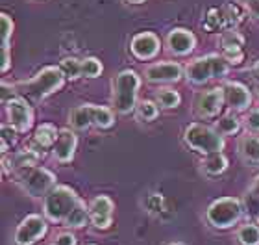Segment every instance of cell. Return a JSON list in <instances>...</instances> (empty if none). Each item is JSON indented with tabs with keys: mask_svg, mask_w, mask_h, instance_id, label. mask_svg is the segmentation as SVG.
<instances>
[{
	"mask_svg": "<svg viewBox=\"0 0 259 245\" xmlns=\"http://www.w3.org/2000/svg\"><path fill=\"white\" fill-rule=\"evenodd\" d=\"M113 201L109 199L108 195H98L95 197L89 204V216H91V221L97 229L104 230L108 229L111 221H113Z\"/></svg>",
	"mask_w": 259,
	"mask_h": 245,
	"instance_id": "cell-11",
	"label": "cell"
},
{
	"mask_svg": "<svg viewBox=\"0 0 259 245\" xmlns=\"http://www.w3.org/2000/svg\"><path fill=\"white\" fill-rule=\"evenodd\" d=\"M228 167V160L222 153L207 154V158L204 160V169L207 174H221L224 173Z\"/></svg>",
	"mask_w": 259,
	"mask_h": 245,
	"instance_id": "cell-25",
	"label": "cell"
},
{
	"mask_svg": "<svg viewBox=\"0 0 259 245\" xmlns=\"http://www.w3.org/2000/svg\"><path fill=\"white\" fill-rule=\"evenodd\" d=\"M182 65L176 61H161L146 67L145 78L148 82H178L182 78Z\"/></svg>",
	"mask_w": 259,
	"mask_h": 245,
	"instance_id": "cell-13",
	"label": "cell"
},
{
	"mask_svg": "<svg viewBox=\"0 0 259 245\" xmlns=\"http://www.w3.org/2000/svg\"><path fill=\"white\" fill-rule=\"evenodd\" d=\"M76 145H78L76 134L72 130H69V128H65V130L60 132V136L56 139L54 147H52V154L60 163H67L74 158Z\"/></svg>",
	"mask_w": 259,
	"mask_h": 245,
	"instance_id": "cell-15",
	"label": "cell"
},
{
	"mask_svg": "<svg viewBox=\"0 0 259 245\" xmlns=\"http://www.w3.org/2000/svg\"><path fill=\"white\" fill-rule=\"evenodd\" d=\"M15 177L17 182L22 186V190L32 197L47 195L56 186L54 173L45 167H37V165L19 169V171H15Z\"/></svg>",
	"mask_w": 259,
	"mask_h": 245,
	"instance_id": "cell-6",
	"label": "cell"
},
{
	"mask_svg": "<svg viewBox=\"0 0 259 245\" xmlns=\"http://www.w3.org/2000/svg\"><path fill=\"white\" fill-rule=\"evenodd\" d=\"M241 2H243V6L248 10L250 15L259 21V0H241Z\"/></svg>",
	"mask_w": 259,
	"mask_h": 245,
	"instance_id": "cell-35",
	"label": "cell"
},
{
	"mask_svg": "<svg viewBox=\"0 0 259 245\" xmlns=\"http://www.w3.org/2000/svg\"><path fill=\"white\" fill-rule=\"evenodd\" d=\"M222 52H230V50H243V36L239 32H228L222 36Z\"/></svg>",
	"mask_w": 259,
	"mask_h": 245,
	"instance_id": "cell-30",
	"label": "cell"
},
{
	"mask_svg": "<svg viewBox=\"0 0 259 245\" xmlns=\"http://www.w3.org/2000/svg\"><path fill=\"white\" fill-rule=\"evenodd\" d=\"M244 210L250 218H259V193L254 190L246 191L244 195Z\"/></svg>",
	"mask_w": 259,
	"mask_h": 245,
	"instance_id": "cell-31",
	"label": "cell"
},
{
	"mask_svg": "<svg viewBox=\"0 0 259 245\" xmlns=\"http://www.w3.org/2000/svg\"><path fill=\"white\" fill-rule=\"evenodd\" d=\"M241 216H243V206L233 197L217 199L215 202H211L205 212L207 223L215 229H230L241 219Z\"/></svg>",
	"mask_w": 259,
	"mask_h": 245,
	"instance_id": "cell-7",
	"label": "cell"
},
{
	"mask_svg": "<svg viewBox=\"0 0 259 245\" xmlns=\"http://www.w3.org/2000/svg\"><path fill=\"white\" fill-rule=\"evenodd\" d=\"M239 154L243 156L244 162L259 163V137L257 136H243L239 139Z\"/></svg>",
	"mask_w": 259,
	"mask_h": 245,
	"instance_id": "cell-19",
	"label": "cell"
},
{
	"mask_svg": "<svg viewBox=\"0 0 259 245\" xmlns=\"http://www.w3.org/2000/svg\"><path fill=\"white\" fill-rule=\"evenodd\" d=\"M137 112H139V117L145 121H152L157 117V106L150 100H143V102L137 106Z\"/></svg>",
	"mask_w": 259,
	"mask_h": 245,
	"instance_id": "cell-32",
	"label": "cell"
},
{
	"mask_svg": "<svg viewBox=\"0 0 259 245\" xmlns=\"http://www.w3.org/2000/svg\"><path fill=\"white\" fill-rule=\"evenodd\" d=\"M250 75H252V78H254L255 82H259V60L255 61L254 65H252V69H250Z\"/></svg>",
	"mask_w": 259,
	"mask_h": 245,
	"instance_id": "cell-37",
	"label": "cell"
},
{
	"mask_svg": "<svg viewBox=\"0 0 259 245\" xmlns=\"http://www.w3.org/2000/svg\"><path fill=\"white\" fill-rule=\"evenodd\" d=\"M54 245H76V238H74V234H70V232H61V234L56 238Z\"/></svg>",
	"mask_w": 259,
	"mask_h": 245,
	"instance_id": "cell-36",
	"label": "cell"
},
{
	"mask_svg": "<svg viewBox=\"0 0 259 245\" xmlns=\"http://www.w3.org/2000/svg\"><path fill=\"white\" fill-rule=\"evenodd\" d=\"M58 136H60V132L56 130V126L50 125V123H45V125L39 126L37 130H35V134H33V145L37 149H41V151L50 149V147H54Z\"/></svg>",
	"mask_w": 259,
	"mask_h": 245,
	"instance_id": "cell-18",
	"label": "cell"
},
{
	"mask_svg": "<svg viewBox=\"0 0 259 245\" xmlns=\"http://www.w3.org/2000/svg\"><path fill=\"white\" fill-rule=\"evenodd\" d=\"M237 240L241 245H259V227L246 223L237 230Z\"/></svg>",
	"mask_w": 259,
	"mask_h": 245,
	"instance_id": "cell-26",
	"label": "cell"
},
{
	"mask_svg": "<svg viewBox=\"0 0 259 245\" xmlns=\"http://www.w3.org/2000/svg\"><path fill=\"white\" fill-rule=\"evenodd\" d=\"M184 139L193 151L200 154L222 153V149H224V137L221 132L213 130L211 126H205L202 123H193L187 126Z\"/></svg>",
	"mask_w": 259,
	"mask_h": 245,
	"instance_id": "cell-3",
	"label": "cell"
},
{
	"mask_svg": "<svg viewBox=\"0 0 259 245\" xmlns=\"http://www.w3.org/2000/svg\"><path fill=\"white\" fill-rule=\"evenodd\" d=\"M91 123L93 126H98V128H109L115 123V115L106 106H95V104H91Z\"/></svg>",
	"mask_w": 259,
	"mask_h": 245,
	"instance_id": "cell-22",
	"label": "cell"
},
{
	"mask_svg": "<svg viewBox=\"0 0 259 245\" xmlns=\"http://www.w3.org/2000/svg\"><path fill=\"white\" fill-rule=\"evenodd\" d=\"M39 160V153L37 151H19L11 156L10 160H4L6 169L11 167L13 171H19L22 167H30V165H35Z\"/></svg>",
	"mask_w": 259,
	"mask_h": 245,
	"instance_id": "cell-20",
	"label": "cell"
},
{
	"mask_svg": "<svg viewBox=\"0 0 259 245\" xmlns=\"http://www.w3.org/2000/svg\"><path fill=\"white\" fill-rule=\"evenodd\" d=\"M156 100L161 108L172 110V108H176V106H180L182 97H180L178 91H174L170 87H163V89H159V91L156 93Z\"/></svg>",
	"mask_w": 259,
	"mask_h": 245,
	"instance_id": "cell-24",
	"label": "cell"
},
{
	"mask_svg": "<svg viewBox=\"0 0 259 245\" xmlns=\"http://www.w3.org/2000/svg\"><path fill=\"white\" fill-rule=\"evenodd\" d=\"M60 67H61V71H63L65 78H69V80H78V78L81 77V60L65 58Z\"/></svg>",
	"mask_w": 259,
	"mask_h": 245,
	"instance_id": "cell-27",
	"label": "cell"
},
{
	"mask_svg": "<svg viewBox=\"0 0 259 245\" xmlns=\"http://www.w3.org/2000/svg\"><path fill=\"white\" fill-rule=\"evenodd\" d=\"M139 86V75L130 69L119 73V77L113 80V106L119 114H130L135 110Z\"/></svg>",
	"mask_w": 259,
	"mask_h": 245,
	"instance_id": "cell-2",
	"label": "cell"
},
{
	"mask_svg": "<svg viewBox=\"0 0 259 245\" xmlns=\"http://www.w3.org/2000/svg\"><path fill=\"white\" fill-rule=\"evenodd\" d=\"M0 26H2V52H0V71L6 73L10 67V38L13 33V21L10 15H0Z\"/></svg>",
	"mask_w": 259,
	"mask_h": 245,
	"instance_id": "cell-17",
	"label": "cell"
},
{
	"mask_svg": "<svg viewBox=\"0 0 259 245\" xmlns=\"http://www.w3.org/2000/svg\"><path fill=\"white\" fill-rule=\"evenodd\" d=\"M45 234H47V221L37 214H32V216H26L17 227L13 240L17 245H33Z\"/></svg>",
	"mask_w": 259,
	"mask_h": 245,
	"instance_id": "cell-8",
	"label": "cell"
},
{
	"mask_svg": "<svg viewBox=\"0 0 259 245\" xmlns=\"http://www.w3.org/2000/svg\"><path fill=\"white\" fill-rule=\"evenodd\" d=\"M70 125L78 128V130H85L89 126H93L91 123V104H80L76 106L69 115Z\"/></svg>",
	"mask_w": 259,
	"mask_h": 245,
	"instance_id": "cell-21",
	"label": "cell"
},
{
	"mask_svg": "<svg viewBox=\"0 0 259 245\" xmlns=\"http://www.w3.org/2000/svg\"><path fill=\"white\" fill-rule=\"evenodd\" d=\"M63 78L61 67H45L33 78L17 84V95L28 102H41L63 86Z\"/></svg>",
	"mask_w": 259,
	"mask_h": 245,
	"instance_id": "cell-1",
	"label": "cell"
},
{
	"mask_svg": "<svg viewBox=\"0 0 259 245\" xmlns=\"http://www.w3.org/2000/svg\"><path fill=\"white\" fill-rule=\"evenodd\" d=\"M102 71L104 67L97 58H85V60H81V77L97 78L102 75Z\"/></svg>",
	"mask_w": 259,
	"mask_h": 245,
	"instance_id": "cell-29",
	"label": "cell"
},
{
	"mask_svg": "<svg viewBox=\"0 0 259 245\" xmlns=\"http://www.w3.org/2000/svg\"><path fill=\"white\" fill-rule=\"evenodd\" d=\"M226 73H228L226 58L219 54H209L191 61L189 65H187V69H185V77H187L189 82H193V84H204V82H209L211 78L226 77Z\"/></svg>",
	"mask_w": 259,
	"mask_h": 245,
	"instance_id": "cell-5",
	"label": "cell"
},
{
	"mask_svg": "<svg viewBox=\"0 0 259 245\" xmlns=\"http://www.w3.org/2000/svg\"><path fill=\"white\" fill-rule=\"evenodd\" d=\"M168 49L172 50L174 54L178 56H185L193 52L194 45H196V38L193 36V32L189 30H184V28H176L172 32L168 33L167 38Z\"/></svg>",
	"mask_w": 259,
	"mask_h": 245,
	"instance_id": "cell-16",
	"label": "cell"
},
{
	"mask_svg": "<svg viewBox=\"0 0 259 245\" xmlns=\"http://www.w3.org/2000/svg\"><path fill=\"white\" fill-rule=\"evenodd\" d=\"M168 245H184V243H168Z\"/></svg>",
	"mask_w": 259,
	"mask_h": 245,
	"instance_id": "cell-39",
	"label": "cell"
},
{
	"mask_svg": "<svg viewBox=\"0 0 259 245\" xmlns=\"http://www.w3.org/2000/svg\"><path fill=\"white\" fill-rule=\"evenodd\" d=\"M17 128L11 125H2V153L8 151V147H11L15 143Z\"/></svg>",
	"mask_w": 259,
	"mask_h": 245,
	"instance_id": "cell-33",
	"label": "cell"
},
{
	"mask_svg": "<svg viewBox=\"0 0 259 245\" xmlns=\"http://www.w3.org/2000/svg\"><path fill=\"white\" fill-rule=\"evenodd\" d=\"M246 126H248L250 130L259 132V110H252L246 117Z\"/></svg>",
	"mask_w": 259,
	"mask_h": 245,
	"instance_id": "cell-34",
	"label": "cell"
},
{
	"mask_svg": "<svg viewBox=\"0 0 259 245\" xmlns=\"http://www.w3.org/2000/svg\"><path fill=\"white\" fill-rule=\"evenodd\" d=\"M222 102H224V89L222 87L202 91L194 98V114L202 119H211L221 112Z\"/></svg>",
	"mask_w": 259,
	"mask_h": 245,
	"instance_id": "cell-9",
	"label": "cell"
},
{
	"mask_svg": "<svg viewBox=\"0 0 259 245\" xmlns=\"http://www.w3.org/2000/svg\"><path fill=\"white\" fill-rule=\"evenodd\" d=\"M78 202H80V199L74 193V190H70L69 186H54L45 195V216L50 221L60 223V221L67 219V216L72 212V208Z\"/></svg>",
	"mask_w": 259,
	"mask_h": 245,
	"instance_id": "cell-4",
	"label": "cell"
},
{
	"mask_svg": "<svg viewBox=\"0 0 259 245\" xmlns=\"http://www.w3.org/2000/svg\"><path fill=\"white\" fill-rule=\"evenodd\" d=\"M239 126H241V123H239V119L235 115H224V117H221V119L217 121V130L221 132L222 136L235 134L239 130Z\"/></svg>",
	"mask_w": 259,
	"mask_h": 245,
	"instance_id": "cell-28",
	"label": "cell"
},
{
	"mask_svg": "<svg viewBox=\"0 0 259 245\" xmlns=\"http://www.w3.org/2000/svg\"><path fill=\"white\" fill-rule=\"evenodd\" d=\"M130 4H141V2H145V0H128Z\"/></svg>",
	"mask_w": 259,
	"mask_h": 245,
	"instance_id": "cell-38",
	"label": "cell"
},
{
	"mask_svg": "<svg viewBox=\"0 0 259 245\" xmlns=\"http://www.w3.org/2000/svg\"><path fill=\"white\" fill-rule=\"evenodd\" d=\"M159 47H161L159 39H157L156 33H152V32L137 33V36L132 39V45H130L132 54H134L137 60H152V58L159 52Z\"/></svg>",
	"mask_w": 259,
	"mask_h": 245,
	"instance_id": "cell-12",
	"label": "cell"
},
{
	"mask_svg": "<svg viewBox=\"0 0 259 245\" xmlns=\"http://www.w3.org/2000/svg\"><path fill=\"white\" fill-rule=\"evenodd\" d=\"M224 89V102L230 106L232 110H246L252 104V95L243 84H239V82H230L226 86L222 87Z\"/></svg>",
	"mask_w": 259,
	"mask_h": 245,
	"instance_id": "cell-14",
	"label": "cell"
},
{
	"mask_svg": "<svg viewBox=\"0 0 259 245\" xmlns=\"http://www.w3.org/2000/svg\"><path fill=\"white\" fill-rule=\"evenodd\" d=\"M89 219H91V216H89V208H85V204L80 201L74 208H72V212L67 216L65 223H67V227H72V229H80V227H83V225H85Z\"/></svg>",
	"mask_w": 259,
	"mask_h": 245,
	"instance_id": "cell-23",
	"label": "cell"
},
{
	"mask_svg": "<svg viewBox=\"0 0 259 245\" xmlns=\"http://www.w3.org/2000/svg\"><path fill=\"white\" fill-rule=\"evenodd\" d=\"M8 119L10 125L15 126L17 132H28L32 128L33 114L32 108L28 106V100L17 97L8 102Z\"/></svg>",
	"mask_w": 259,
	"mask_h": 245,
	"instance_id": "cell-10",
	"label": "cell"
}]
</instances>
